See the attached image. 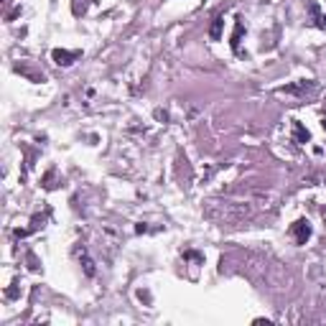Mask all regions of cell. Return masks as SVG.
Masks as SVG:
<instances>
[{
  "label": "cell",
  "instance_id": "1",
  "mask_svg": "<svg viewBox=\"0 0 326 326\" xmlns=\"http://www.w3.org/2000/svg\"><path fill=\"white\" fill-rule=\"evenodd\" d=\"M290 237H293L298 245H306L311 240V224L306 219H298L290 224Z\"/></svg>",
  "mask_w": 326,
  "mask_h": 326
},
{
  "label": "cell",
  "instance_id": "2",
  "mask_svg": "<svg viewBox=\"0 0 326 326\" xmlns=\"http://www.w3.org/2000/svg\"><path fill=\"white\" fill-rule=\"evenodd\" d=\"M51 59L59 64V66H69L74 59H79V51H61V49H54V51H51Z\"/></svg>",
  "mask_w": 326,
  "mask_h": 326
},
{
  "label": "cell",
  "instance_id": "3",
  "mask_svg": "<svg viewBox=\"0 0 326 326\" xmlns=\"http://www.w3.org/2000/svg\"><path fill=\"white\" fill-rule=\"evenodd\" d=\"M222 26H224V18L217 16L214 23H211V28H209V38H211V41H219V38H222Z\"/></svg>",
  "mask_w": 326,
  "mask_h": 326
},
{
  "label": "cell",
  "instance_id": "4",
  "mask_svg": "<svg viewBox=\"0 0 326 326\" xmlns=\"http://www.w3.org/2000/svg\"><path fill=\"white\" fill-rule=\"evenodd\" d=\"M242 31H245V26H242V18H237V23H234V33H232V49H234V51H240V38H242Z\"/></svg>",
  "mask_w": 326,
  "mask_h": 326
},
{
  "label": "cell",
  "instance_id": "5",
  "mask_svg": "<svg viewBox=\"0 0 326 326\" xmlns=\"http://www.w3.org/2000/svg\"><path fill=\"white\" fill-rule=\"evenodd\" d=\"M293 135H296L298 143H308V138H311V135H308V130H303V128H301V122H293Z\"/></svg>",
  "mask_w": 326,
  "mask_h": 326
}]
</instances>
